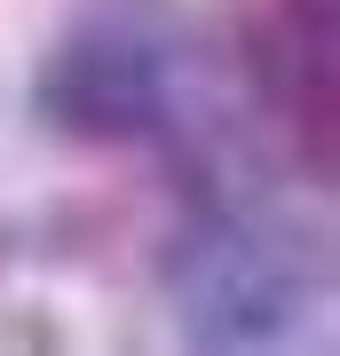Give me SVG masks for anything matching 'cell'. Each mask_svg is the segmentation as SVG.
<instances>
[{
    "mask_svg": "<svg viewBox=\"0 0 340 356\" xmlns=\"http://www.w3.org/2000/svg\"><path fill=\"white\" fill-rule=\"evenodd\" d=\"M325 285V238L261 206H229L198 222L166 261V309L190 348H285L316 325Z\"/></svg>",
    "mask_w": 340,
    "mask_h": 356,
    "instance_id": "obj_1",
    "label": "cell"
},
{
    "mask_svg": "<svg viewBox=\"0 0 340 356\" xmlns=\"http://www.w3.org/2000/svg\"><path fill=\"white\" fill-rule=\"evenodd\" d=\"M40 119L72 143H159L190 103V40L166 0H88L40 64Z\"/></svg>",
    "mask_w": 340,
    "mask_h": 356,
    "instance_id": "obj_2",
    "label": "cell"
}]
</instances>
